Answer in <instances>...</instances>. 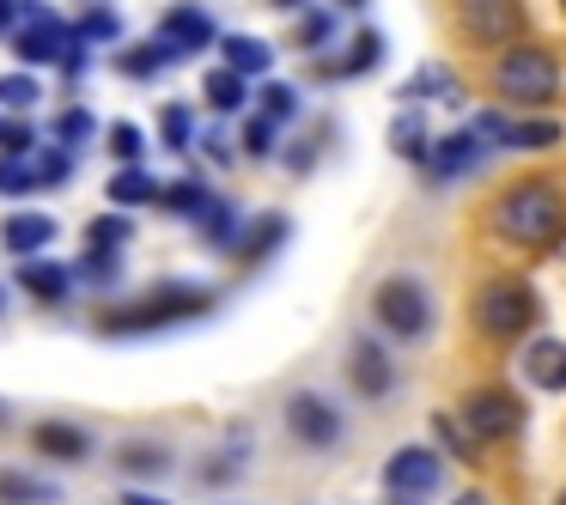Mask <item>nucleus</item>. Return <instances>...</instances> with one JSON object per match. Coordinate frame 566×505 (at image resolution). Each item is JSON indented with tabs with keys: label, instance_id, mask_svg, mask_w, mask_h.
<instances>
[{
	"label": "nucleus",
	"instance_id": "c9c22d12",
	"mask_svg": "<svg viewBox=\"0 0 566 505\" xmlns=\"http://www.w3.org/2000/svg\"><path fill=\"white\" fill-rule=\"evenodd\" d=\"M38 92H43V86H38L31 74H7V80H0V104H7V111H19V116L38 104Z\"/></svg>",
	"mask_w": 566,
	"mask_h": 505
},
{
	"label": "nucleus",
	"instance_id": "39448f33",
	"mask_svg": "<svg viewBox=\"0 0 566 505\" xmlns=\"http://www.w3.org/2000/svg\"><path fill=\"white\" fill-rule=\"evenodd\" d=\"M371 317H378V329H390L396 341H420V335L432 329V293L415 274H390V281L378 286V298H371Z\"/></svg>",
	"mask_w": 566,
	"mask_h": 505
},
{
	"label": "nucleus",
	"instance_id": "2f4dec72",
	"mask_svg": "<svg viewBox=\"0 0 566 505\" xmlns=\"http://www.w3.org/2000/svg\"><path fill=\"white\" fill-rule=\"evenodd\" d=\"M38 152V128L19 116V123H0V159H31Z\"/></svg>",
	"mask_w": 566,
	"mask_h": 505
},
{
	"label": "nucleus",
	"instance_id": "5701e85b",
	"mask_svg": "<svg viewBox=\"0 0 566 505\" xmlns=\"http://www.w3.org/2000/svg\"><path fill=\"white\" fill-rule=\"evenodd\" d=\"M201 244H208V250H232V256H238V244H244V238H238V220H232V208H226V201H213V208L201 213Z\"/></svg>",
	"mask_w": 566,
	"mask_h": 505
},
{
	"label": "nucleus",
	"instance_id": "20e7f679",
	"mask_svg": "<svg viewBox=\"0 0 566 505\" xmlns=\"http://www.w3.org/2000/svg\"><path fill=\"white\" fill-rule=\"evenodd\" d=\"M493 86L517 111H542V104L560 98V62L548 50H505L500 67H493Z\"/></svg>",
	"mask_w": 566,
	"mask_h": 505
},
{
	"label": "nucleus",
	"instance_id": "7c9ffc66",
	"mask_svg": "<svg viewBox=\"0 0 566 505\" xmlns=\"http://www.w3.org/2000/svg\"><path fill=\"white\" fill-rule=\"evenodd\" d=\"M74 38L80 43H111V38H123V19H116L111 7H92L86 19H74Z\"/></svg>",
	"mask_w": 566,
	"mask_h": 505
},
{
	"label": "nucleus",
	"instance_id": "f3484780",
	"mask_svg": "<svg viewBox=\"0 0 566 505\" xmlns=\"http://www.w3.org/2000/svg\"><path fill=\"white\" fill-rule=\"evenodd\" d=\"M31 444H38L43 456H55V463H80V456L92 451L86 427H67V420H38V427H31Z\"/></svg>",
	"mask_w": 566,
	"mask_h": 505
},
{
	"label": "nucleus",
	"instance_id": "6ab92c4d",
	"mask_svg": "<svg viewBox=\"0 0 566 505\" xmlns=\"http://www.w3.org/2000/svg\"><path fill=\"white\" fill-rule=\"evenodd\" d=\"M378 62H384V38H378V31H359V38L347 43L342 62H323V74H329V80H347V74H371Z\"/></svg>",
	"mask_w": 566,
	"mask_h": 505
},
{
	"label": "nucleus",
	"instance_id": "c756f323",
	"mask_svg": "<svg viewBox=\"0 0 566 505\" xmlns=\"http://www.w3.org/2000/svg\"><path fill=\"white\" fill-rule=\"evenodd\" d=\"M86 232H92V250H98V256H116V250L128 244V232H135V225H128L123 213H104V220H92Z\"/></svg>",
	"mask_w": 566,
	"mask_h": 505
},
{
	"label": "nucleus",
	"instance_id": "2eb2a0df",
	"mask_svg": "<svg viewBox=\"0 0 566 505\" xmlns=\"http://www.w3.org/2000/svg\"><path fill=\"white\" fill-rule=\"evenodd\" d=\"M475 159H481V135H475V128H457V135H444L439 147H432L427 171L439 177V183H451V177L475 171Z\"/></svg>",
	"mask_w": 566,
	"mask_h": 505
},
{
	"label": "nucleus",
	"instance_id": "473e14b6",
	"mask_svg": "<svg viewBox=\"0 0 566 505\" xmlns=\"http://www.w3.org/2000/svg\"><path fill=\"white\" fill-rule=\"evenodd\" d=\"M38 183V165L31 159H0V196H31Z\"/></svg>",
	"mask_w": 566,
	"mask_h": 505
},
{
	"label": "nucleus",
	"instance_id": "f257e3e1",
	"mask_svg": "<svg viewBox=\"0 0 566 505\" xmlns=\"http://www.w3.org/2000/svg\"><path fill=\"white\" fill-rule=\"evenodd\" d=\"M493 225H500V238H512L517 250H560L566 238V201L554 183H542V177H524V183L512 189V196L493 208Z\"/></svg>",
	"mask_w": 566,
	"mask_h": 505
},
{
	"label": "nucleus",
	"instance_id": "6e6552de",
	"mask_svg": "<svg viewBox=\"0 0 566 505\" xmlns=\"http://www.w3.org/2000/svg\"><path fill=\"white\" fill-rule=\"evenodd\" d=\"M475 135H481V140H500V147H512V152H548V147H560V123H548V116H500V111H481V116H475Z\"/></svg>",
	"mask_w": 566,
	"mask_h": 505
},
{
	"label": "nucleus",
	"instance_id": "c03bdc74",
	"mask_svg": "<svg viewBox=\"0 0 566 505\" xmlns=\"http://www.w3.org/2000/svg\"><path fill=\"white\" fill-rule=\"evenodd\" d=\"M123 505H171V499H153V493H123Z\"/></svg>",
	"mask_w": 566,
	"mask_h": 505
},
{
	"label": "nucleus",
	"instance_id": "7ed1b4c3",
	"mask_svg": "<svg viewBox=\"0 0 566 505\" xmlns=\"http://www.w3.org/2000/svg\"><path fill=\"white\" fill-rule=\"evenodd\" d=\"M475 329L488 341H517L524 329H536V286L517 274H493L475 293Z\"/></svg>",
	"mask_w": 566,
	"mask_h": 505
},
{
	"label": "nucleus",
	"instance_id": "bb28decb",
	"mask_svg": "<svg viewBox=\"0 0 566 505\" xmlns=\"http://www.w3.org/2000/svg\"><path fill=\"white\" fill-rule=\"evenodd\" d=\"M244 98H250V86H244V74H232V67H220V74L208 80V104H213V111H244Z\"/></svg>",
	"mask_w": 566,
	"mask_h": 505
},
{
	"label": "nucleus",
	"instance_id": "cd10ccee",
	"mask_svg": "<svg viewBox=\"0 0 566 505\" xmlns=\"http://www.w3.org/2000/svg\"><path fill=\"white\" fill-rule=\"evenodd\" d=\"M432 432H439V444H444V451H457V456H463V463H475V456H481V439H475V432L463 427V420L439 414V420H432Z\"/></svg>",
	"mask_w": 566,
	"mask_h": 505
},
{
	"label": "nucleus",
	"instance_id": "ea45409f",
	"mask_svg": "<svg viewBox=\"0 0 566 505\" xmlns=\"http://www.w3.org/2000/svg\"><path fill=\"white\" fill-rule=\"evenodd\" d=\"M86 135H92V111H80V104H74V111H62V116H55V140H62L67 152H74Z\"/></svg>",
	"mask_w": 566,
	"mask_h": 505
},
{
	"label": "nucleus",
	"instance_id": "49530a36",
	"mask_svg": "<svg viewBox=\"0 0 566 505\" xmlns=\"http://www.w3.org/2000/svg\"><path fill=\"white\" fill-rule=\"evenodd\" d=\"M554 256H560V262H566V238H560V250H554Z\"/></svg>",
	"mask_w": 566,
	"mask_h": 505
},
{
	"label": "nucleus",
	"instance_id": "a19ab883",
	"mask_svg": "<svg viewBox=\"0 0 566 505\" xmlns=\"http://www.w3.org/2000/svg\"><path fill=\"white\" fill-rule=\"evenodd\" d=\"M293 111H298L293 86H281V80H269V86H262V116H269V123H286Z\"/></svg>",
	"mask_w": 566,
	"mask_h": 505
},
{
	"label": "nucleus",
	"instance_id": "ddd939ff",
	"mask_svg": "<svg viewBox=\"0 0 566 505\" xmlns=\"http://www.w3.org/2000/svg\"><path fill=\"white\" fill-rule=\"evenodd\" d=\"M213 38H220V31H213V19L201 13V7H171V13L159 19V43L171 55H196V50H208Z\"/></svg>",
	"mask_w": 566,
	"mask_h": 505
},
{
	"label": "nucleus",
	"instance_id": "e433bc0d",
	"mask_svg": "<svg viewBox=\"0 0 566 505\" xmlns=\"http://www.w3.org/2000/svg\"><path fill=\"white\" fill-rule=\"evenodd\" d=\"M116 463H123L128 475H153V469H165L171 456H165L159 444H123V451H116Z\"/></svg>",
	"mask_w": 566,
	"mask_h": 505
},
{
	"label": "nucleus",
	"instance_id": "8fccbe9b",
	"mask_svg": "<svg viewBox=\"0 0 566 505\" xmlns=\"http://www.w3.org/2000/svg\"><path fill=\"white\" fill-rule=\"evenodd\" d=\"M0 427H7V408H0Z\"/></svg>",
	"mask_w": 566,
	"mask_h": 505
},
{
	"label": "nucleus",
	"instance_id": "a878e982",
	"mask_svg": "<svg viewBox=\"0 0 566 505\" xmlns=\"http://www.w3.org/2000/svg\"><path fill=\"white\" fill-rule=\"evenodd\" d=\"M281 238H286V220H281V213H269V220L250 225V238L238 244V262H262L269 250H281Z\"/></svg>",
	"mask_w": 566,
	"mask_h": 505
},
{
	"label": "nucleus",
	"instance_id": "a18cd8bd",
	"mask_svg": "<svg viewBox=\"0 0 566 505\" xmlns=\"http://www.w3.org/2000/svg\"><path fill=\"white\" fill-rule=\"evenodd\" d=\"M457 505H488V493H457Z\"/></svg>",
	"mask_w": 566,
	"mask_h": 505
},
{
	"label": "nucleus",
	"instance_id": "09e8293b",
	"mask_svg": "<svg viewBox=\"0 0 566 505\" xmlns=\"http://www.w3.org/2000/svg\"><path fill=\"white\" fill-rule=\"evenodd\" d=\"M274 7H298V0H274Z\"/></svg>",
	"mask_w": 566,
	"mask_h": 505
},
{
	"label": "nucleus",
	"instance_id": "f704fd0d",
	"mask_svg": "<svg viewBox=\"0 0 566 505\" xmlns=\"http://www.w3.org/2000/svg\"><path fill=\"white\" fill-rule=\"evenodd\" d=\"M31 165H38V183H43V189H62L67 177H74V152H67V147H55V152H38Z\"/></svg>",
	"mask_w": 566,
	"mask_h": 505
},
{
	"label": "nucleus",
	"instance_id": "4468645a",
	"mask_svg": "<svg viewBox=\"0 0 566 505\" xmlns=\"http://www.w3.org/2000/svg\"><path fill=\"white\" fill-rule=\"evenodd\" d=\"M0 244L13 250L19 262H38V250L55 244V220L50 213H13V220L0 225Z\"/></svg>",
	"mask_w": 566,
	"mask_h": 505
},
{
	"label": "nucleus",
	"instance_id": "dca6fc26",
	"mask_svg": "<svg viewBox=\"0 0 566 505\" xmlns=\"http://www.w3.org/2000/svg\"><path fill=\"white\" fill-rule=\"evenodd\" d=\"M524 378L536 383V390H566V341H554V335L530 341L524 347Z\"/></svg>",
	"mask_w": 566,
	"mask_h": 505
},
{
	"label": "nucleus",
	"instance_id": "4be33fe9",
	"mask_svg": "<svg viewBox=\"0 0 566 505\" xmlns=\"http://www.w3.org/2000/svg\"><path fill=\"white\" fill-rule=\"evenodd\" d=\"M390 147L402 152V159L427 165V159H432V140H427V123H420L415 111H408V116H396V123H390Z\"/></svg>",
	"mask_w": 566,
	"mask_h": 505
},
{
	"label": "nucleus",
	"instance_id": "9b49d317",
	"mask_svg": "<svg viewBox=\"0 0 566 505\" xmlns=\"http://www.w3.org/2000/svg\"><path fill=\"white\" fill-rule=\"evenodd\" d=\"M384 487L396 493V499H427L432 487H439V456L427 451V444H402V451L384 463Z\"/></svg>",
	"mask_w": 566,
	"mask_h": 505
},
{
	"label": "nucleus",
	"instance_id": "423d86ee",
	"mask_svg": "<svg viewBox=\"0 0 566 505\" xmlns=\"http://www.w3.org/2000/svg\"><path fill=\"white\" fill-rule=\"evenodd\" d=\"M457 420H463L481 444H505V439H517V432H524V402H517L512 390H475Z\"/></svg>",
	"mask_w": 566,
	"mask_h": 505
},
{
	"label": "nucleus",
	"instance_id": "1a4fd4ad",
	"mask_svg": "<svg viewBox=\"0 0 566 505\" xmlns=\"http://www.w3.org/2000/svg\"><path fill=\"white\" fill-rule=\"evenodd\" d=\"M19 19H25V31L13 38L19 62H67V50H74V25L50 19L43 7H19Z\"/></svg>",
	"mask_w": 566,
	"mask_h": 505
},
{
	"label": "nucleus",
	"instance_id": "f03ea898",
	"mask_svg": "<svg viewBox=\"0 0 566 505\" xmlns=\"http://www.w3.org/2000/svg\"><path fill=\"white\" fill-rule=\"evenodd\" d=\"M208 305H213V293H201V286H189V281H165V286H153V293H140L135 305L104 311V329L111 335L171 329V323H184V317H201Z\"/></svg>",
	"mask_w": 566,
	"mask_h": 505
},
{
	"label": "nucleus",
	"instance_id": "4c0bfd02",
	"mask_svg": "<svg viewBox=\"0 0 566 505\" xmlns=\"http://www.w3.org/2000/svg\"><path fill=\"white\" fill-rule=\"evenodd\" d=\"M329 43H335V19L329 13H311L305 25H298V50H305V55H323Z\"/></svg>",
	"mask_w": 566,
	"mask_h": 505
},
{
	"label": "nucleus",
	"instance_id": "9d476101",
	"mask_svg": "<svg viewBox=\"0 0 566 505\" xmlns=\"http://www.w3.org/2000/svg\"><path fill=\"white\" fill-rule=\"evenodd\" d=\"M286 432H293L298 444H311V451H329V444L342 439V414H335L323 396L293 390V396H286Z\"/></svg>",
	"mask_w": 566,
	"mask_h": 505
},
{
	"label": "nucleus",
	"instance_id": "c85d7f7f",
	"mask_svg": "<svg viewBox=\"0 0 566 505\" xmlns=\"http://www.w3.org/2000/svg\"><path fill=\"white\" fill-rule=\"evenodd\" d=\"M165 208H171V213H196V220H201V213L213 208V196H208V183L184 177V183H171V189H165Z\"/></svg>",
	"mask_w": 566,
	"mask_h": 505
},
{
	"label": "nucleus",
	"instance_id": "de8ad7c7",
	"mask_svg": "<svg viewBox=\"0 0 566 505\" xmlns=\"http://www.w3.org/2000/svg\"><path fill=\"white\" fill-rule=\"evenodd\" d=\"M342 7H366V0H342Z\"/></svg>",
	"mask_w": 566,
	"mask_h": 505
},
{
	"label": "nucleus",
	"instance_id": "603ef678",
	"mask_svg": "<svg viewBox=\"0 0 566 505\" xmlns=\"http://www.w3.org/2000/svg\"><path fill=\"white\" fill-rule=\"evenodd\" d=\"M560 505H566V493H560Z\"/></svg>",
	"mask_w": 566,
	"mask_h": 505
},
{
	"label": "nucleus",
	"instance_id": "412c9836",
	"mask_svg": "<svg viewBox=\"0 0 566 505\" xmlns=\"http://www.w3.org/2000/svg\"><path fill=\"white\" fill-rule=\"evenodd\" d=\"M220 55H226V67L232 74H269V62H274V50L262 38H220Z\"/></svg>",
	"mask_w": 566,
	"mask_h": 505
},
{
	"label": "nucleus",
	"instance_id": "37998d69",
	"mask_svg": "<svg viewBox=\"0 0 566 505\" xmlns=\"http://www.w3.org/2000/svg\"><path fill=\"white\" fill-rule=\"evenodd\" d=\"M111 152H116L123 165H135V159H140V128H135V123H116V128H111Z\"/></svg>",
	"mask_w": 566,
	"mask_h": 505
},
{
	"label": "nucleus",
	"instance_id": "aec40b11",
	"mask_svg": "<svg viewBox=\"0 0 566 505\" xmlns=\"http://www.w3.org/2000/svg\"><path fill=\"white\" fill-rule=\"evenodd\" d=\"M111 201H116V208H147V201H165V189L153 183L140 165H123V171L111 177Z\"/></svg>",
	"mask_w": 566,
	"mask_h": 505
},
{
	"label": "nucleus",
	"instance_id": "393cba45",
	"mask_svg": "<svg viewBox=\"0 0 566 505\" xmlns=\"http://www.w3.org/2000/svg\"><path fill=\"white\" fill-rule=\"evenodd\" d=\"M402 98H444V104H457V98H463V86H457L444 67H420V74L402 86Z\"/></svg>",
	"mask_w": 566,
	"mask_h": 505
},
{
	"label": "nucleus",
	"instance_id": "0eeeda50",
	"mask_svg": "<svg viewBox=\"0 0 566 505\" xmlns=\"http://www.w3.org/2000/svg\"><path fill=\"white\" fill-rule=\"evenodd\" d=\"M457 25L475 50H505L524 31V13H517V0H457Z\"/></svg>",
	"mask_w": 566,
	"mask_h": 505
},
{
	"label": "nucleus",
	"instance_id": "a211bd4d",
	"mask_svg": "<svg viewBox=\"0 0 566 505\" xmlns=\"http://www.w3.org/2000/svg\"><path fill=\"white\" fill-rule=\"evenodd\" d=\"M19 286H25L31 298H43V305H55V298H67L74 274L55 269V262H19Z\"/></svg>",
	"mask_w": 566,
	"mask_h": 505
},
{
	"label": "nucleus",
	"instance_id": "72a5a7b5",
	"mask_svg": "<svg viewBox=\"0 0 566 505\" xmlns=\"http://www.w3.org/2000/svg\"><path fill=\"white\" fill-rule=\"evenodd\" d=\"M274 147H281V123H269V116H250V123H244V152H250V159H269Z\"/></svg>",
	"mask_w": 566,
	"mask_h": 505
},
{
	"label": "nucleus",
	"instance_id": "58836bf2",
	"mask_svg": "<svg viewBox=\"0 0 566 505\" xmlns=\"http://www.w3.org/2000/svg\"><path fill=\"white\" fill-rule=\"evenodd\" d=\"M189 128H196V123H189V111H184V104H165V111H159V135H165V147H189Z\"/></svg>",
	"mask_w": 566,
	"mask_h": 505
},
{
	"label": "nucleus",
	"instance_id": "f8f14e48",
	"mask_svg": "<svg viewBox=\"0 0 566 505\" xmlns=\"http://www.w3.org/2000/svg\"><path fill=\"white\" fill-rule=\"evenodd\" d=\"M347 383H354L366 402H384L390 396V383H396V366H390V354H384L378 341H354V354H347Z\"/></svg>",
	"mask_w": 566,
	"mask_h": 505
},
{
	"label": "nucleus",
	"instance_id": "79ce46f5",
	"mask_svg": "<svg viewBox=\"0 0 566 505\" xmlns=\"http://www.w3.org/2000/svg\"><path fill=\"white\" fill-rule=\"evenodd\" d=\"M165 62H177L165 43H147V50H128L123 55V74H153V67H165Z\"/></svg>",
	"mask_w": 566,
	"mask_h": 505
},
{
	"label": "nucleus",
	"instance_id": "3c124183",
	"mask_svg": "<svg viewBox=\"0 0 566 505\" xmlns=\"http://www.w3.org/2000/svg\"><path fill=\"white\" fill-rule=\"evenodd\" d=\"M560 13H566V0H560Z\"/></svg>",
	"mask_w": 566,
	"mask_h": 505
},
{
	"label": "nucleus",
	"instance_id": "b1692460",
	"mask_svg": "<svg viewBox=\"0 0 566 505\" xmlns=\"http://www.w3.org/2000/svg\"><path fill=\"white\" fill-rule=\"evenodd\" d=\"M50 499H55V487L19 475V469H0V505H50Z\"/></svg>",
	"mask_w": 566,
	"mask_h": 505
}]
</instances>
